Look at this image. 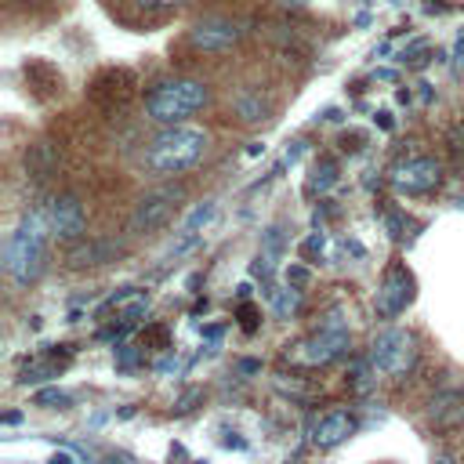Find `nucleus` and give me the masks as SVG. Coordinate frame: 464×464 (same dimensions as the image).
<instances>
[{
    "label": "nucleus",
    "mask_w": 464,
    "mask_h": 464,
    "mask_svg": "<svg viewBox=\"0 0 464 464\" xmlns=\"http://www.w3.org/2000/svg\"><path fill=\"white\" fill-rule=\"evenodd\" d=\"M428 420L446 431V428H457L464 420V392H439L431 402H428Z\"/></svg>",
    "instance_id": "12"
},
{
    "label": "nucleus",
    "mask_w": 464,
    "mask_h": 464,
    "mask_svg": "<svg viewBox=\"0 0 464 464\" xmlns=\"http://www.w3.org/2000/svg\"><path fill=\"white\" fill-rule=\"evenodd\" d=\"M355 428H359V420H355L352 413H344V410H334V413H326V417L315 424V431H312V442H315L319 450H334V446H341L348 435H355Z\"/></svg>",
    "instance_id": "11"
},
{
    "label": "nucleus",
    "mask_w": 464,
    "mask_h": 464,
    "mask_svg": "<svg viewBox=\"0 0 464 464\" xmlns=\"http://www.w3.org/2000/svg\"><path fill=\"white\" fill-rule=\"evenodd\" d=\"M33 402H36V406H47V410H65V406H69L72 399H69V395H65L62 388H40Z\"/></svg>",
    "instance_id": "20"
},
{
    "label": "nucleus",
    "mask_w": 464,
    "mask_h": 464,
    "mask_svg": "<svg viewBox=\"0 0 464 464\" xmlns=\"http://www.w3.org/2000/svg\"><path fill=\"white\" fill-rule=\"evenodd\" d=\"M301 152H304V141H294V149H286V163H294Z\"/></svg>",
    "instance_id": "27"
},
{
    "label": "nucleus",
    "mask_w": 464,
    "mask_h": 464,
    "mask_svg": "<svg viewBox=\"0 0 464 464\" xmlns=\"http://www.w3.org/2000/svg\"><path fill=\"white\" fill-rule=\"evenodd\" d=\"M272 308H276V315L290 319V315L301 308V290H297V286H286V290H272Z\"/></svg>",
    "instance_id": "18"
},
{
    "label": "nucleus",
    "mask_w": 464,
    "mask_h": 464,
    "mask_svg": "<svg viewBox=\"0 0 464 464\" xmlns=\"http://www.w3.org/2000/svg\"><path fill=\"white\" fill-rule=\"evenodd\" d=\"M214 214H218V203H214V199L196 203V207H192V214L185 218V225H181V232H178V236H199V228H207V225L214 221Z\"/></svg>",
    "instance_id": "16"
},
{
    "label": "nucleus",
    "mask_w": 464,
    "mask_h": 464,
    "mask_svg": "<svg viewBox=\"0 0 464 464\" xmlns=\"http://www.w3.org/2000/svg\"><path fill=\"white\" fill-rule=\"evenodd\" d=\"M323 246H326V239H323L319 232H312V236L301 243V254H304V257H315V254H323Z\"/></svg>",
    "instance_id": "22"
},
{
    "label": "nucleus",
    "mask_w": 464,
    "mask_h": 464,
    "mask_svg": "<svg viewBox=\"0 0 464 464\" xmlns=\"http://www.w3.org/2000/svg\"><path fill=\"white\" fill-rule=\"evenodd\" d=\"M181 196H185L181 185H163V188L145 192L130 214V232H156L160 225H167L174 210L181 207Z\"/></svg>",
    "instance_id": "6"
},
{
    "label": "nucleus",
    "mask_w": 464,
    "mask_h": 464,
    "mask_svg": "<svg viewBox=\"0 0 464 464\" xmlns=\"http://www.w3.org/2000/svg\"><path fill=\"white\" fill-rule=\"evenodd\" d=\"M141 7H181V4H192V0H138Z\"/></svg>",
    "instance_id": "26"
},
{
    "label": "nucleus",
    "mask_w": 464,
    "mask_h": 464,
    "mask_svg": "<svg viewBox=\"0 0 464 464\" xmlns=\"http://www.w3.org/2000/svg\"><path fill=\"white\" fill-rule=\"evenodd\" d=\"M51 218L47 210H29L18 228L7 236L4 243V268L14 283H33L40 272H44V261H47V239H51Z\"/></svg>",
    "instance_id": "1"
},
{
    "label": "nucleus",
    "mask_w": 464,
    "mask_h": 464,
    "mask_svg": "<svg viewBox=\"0 0 464 464\" xmlns=\"http://www.w3.org/2000/svg\"><path fill=\"white\" fill-rule=\"evenodd\" d=\"M283 246H286V236H283V228H279V225L265 228V236H261V254H257V261H254V276H257L261 283H268V279H272V272H276V261L283 257Z\"/></svg>",
    "instance_id": "13"
},
{
    "label": "nucleus",
    "mask_w": 464,
    "mask_h": 464,
    "mask_svg": "<svg viewBox=\"0 0 464 464\" xmlns=\"http://www.w3.org/2000/svg\"><path fill=\"white\" fill-rule=\"evenodd\" d=\"M51 464H72V457H69V453H54Z\"/></svg>",
    "instance_id": "31"
},
{
    "label": "nucleus",
    "mask_w": 464,
    "mask_h": 464,
    "mask_svg": "<svg viewBox=\"0 0 464 464\" xmlns=\"http://www.w3.org/2000/svg\"><path fill=\"white\" fill-rule=\"evenodd\" d=\"M377 123H381L384 130H392V112H377Z\"/></svg>",
    "instance_id": "28"
},
{
    "label": "nucleus",
    "mask_w": 464,
    "mask_h": 464,
    "mask_svg": "<svg viewBox=\"0 0 464 464\" xmlns=\"http://www.w3.org/2000/svg\"><path fill=\"white\" fill-rule=\"evenodd\" d=\"M116 254H120L116 243H83V246H76V250L69 254V265H72V268H87V265H102V261H109V257H116Z\"/></svg>",
    "instance_id": "15"
},
{
    "label": "nucleus",
    "mask_w": 464,
    "mask_h": 464,
    "mask_svg": "<svg viewBox=\"0 0 464 464\" xmlns=\"http://www.w3.org/2000/svg\"><path fill=\"white\" fill-rule=\"evenodd\" d=\"M47 218H51V232H54L58 239H80L83 228H87V214H83V203H80L76 196H58V199H51Z\"/></svg>",
    "instance_id": "10"
},
{
    "label": "nucleus",
    "mask_w": 464,
    "mask_h": 464,
    "mask_svg": "<svg viewBox=\"0 0 464 464\" xmlns=\"http://www.w3.org/2000/svg\"><path fill=\"white\" fill-rule=\"evenodd\" d=\"M239 370H243V373H254V370H261V362H254V359H246V362H239Z\"/></svg>",
    "instance_id": "29"
},
{
    "label": "nucleus",
    "mask_w": 464,
    "mask_h": 464,
    "mask_svg": "<svg viewBox=\"0 0 464 464\" xmlns=\"http://www.w3.org/2000/svg\"><path fill=\"white\" fill-rule=\"evenodd\" d=\"M199 399H203V392H199V388H188V392L174 402V413H188V410H192V402H199Z\"/></svg>",
    "instance_id": "24"
},
{
    "label": "nucleus",
    "mask_w": 464,
    "mask_h": 464,
    "mask_svg": "<svg viewBox=\"0 0 464 464\" xmlns=\"http://www.w3.org/2000/svg\"><path fill=\"white\" fill-rule=\"evenodd\" d=\"M210 102V87L203 80H188V76H174V80H160L149 94H145V109L156 123H181L192 112H199Z\"/></svg>",
    "instance_id": "3"
},
{
    "label": "nucleus",
    "mask_w": 464,
    "mask_h": 464,
    "mask_svg": "<svg viewBox=\"0 0 464 464\" xmlns=\"http://www.w3.org/2000/svg\"><path fill=\"white\" fill-rule=\"evenodd\" d=\"M207 152V134L199 127H181V123H170L167 130H160L149 149H145V167L160 178H170V174H181L188 167H196Z\"/></svg>",
    "instance_id": "2"
},
{
    "label": "nucleus",
    "mask_w": 464,
    "mask_h": 464,
    "mask_svg": "<svg viewBox=\"0 0 464 464\" xmlns=\"http://www.w3.org/2000/svg\"><path fill=\"white\" fill-rule=\"evenodd\" d=\"M239 36H243L239 22L214 14V18H203V22H196V25H192L188 44H192L196 51H228V47L239 40Z\"/></svg>",
    "instance_id": "8"
},
{
    "label": "nucleus",
    "mask_w": 464,
    "mask_h": 464,
    "mask_svg": "<svg viewBox=\"0 0 464 464\" xmlns=\"http://www.w3.org/2000/svg\"><path fill=\"white\" fill-rule=\"evenodd\" d=\"M388 181H392V188L402 192V196H424V192L439 188L442 167H439L435 156H406V160H399V163L388 170Z\"/></svg>",
    "instance_id": "5"
},
{
    "label": "nucleus",
    "mask_w": 464,
    "mask_h": 464,
    "mask_svg": "<svg viewBox=\"0 0 464 464\" xmlns=\"http://www.w3.org/2000/svg\"><path fill=\"white\" fill-rule=\"evenodd\" d=\"M138 362H141V352H138L134 344H120V348H116V366H120V370H134Z\"/></svg>",
    "instance_id": "21"
},
{
    "label": "nucleus",
    "mask_w": 464,
    "mask_h": 464,
    "mask_svg": "<svg viewBox=\"0 0 464 464\" xmlns=\"http://www.w3.org/2000/svg\"><path fill=\"white\" fill-rule=\"evenodd\" d=\"M435 464H453V460H446V457H442V460H435Z\"/></svg>",
    "instance_id": "32"
},
{
    "label": "nucleus",
    "mask_w": 464,
    "mask_h": 464,
    "mask_svg": "<svg viewBox=\"0 0 464 464\" xmlns=\"http://www.w3.org/2000/svg\"><path fill=\"white\" fill-rule=\"evenodd\" d=\"M239 319H243V330H246V334H254V330H257V312H254L250 304H243V308H239Z\"/></svg>",
    "instance_id": "25"
},
{
    "label": "nucleus",
    "mask_w": 464,
    "mask_h": 464,
    "mask_svg": "<svg viewBox=\"0 0 464 464\" xmlns=\"http://www.w3.org/2000/svg\"><path fill=\"white\" fill-rule=\"evenodd\" d=\"M334 181H337V163H334L330 156H323V160L312 167V178H308V192H326Z\"/></svg>",
    "instance_id": "17"
},
{
    "label": "nucleus",
    "mask_w": 464,
    "mask_h": 464,
    "mask_svg": "<svg viewBox=\"0 0 464 464\" xmlns=\"http://www.w3.org/2000/svg\"><path fill=\"white\" fill-rule=\"evenodd\" d=\"M18 420H22V413H18V410H7V413H4V424H18Z\"/></svg>",
    "instance_id": "30"
},
{
    "label": "nucleus",
    "mask_w": 464,
    "mask_h": 464,
    "mask_svg": "<svg viewBox=\"0 0 464 464\" xmlns=\"http://www.w3.org/2000/svg\"><path fill=\"white\" fill-rule=\"evenodd\" d=\"M109 304L116 308L120 326H134V323H141L145 312H149V294H141V290H123V294L109 297Z\"/></svg>",
    "instance_id": "14"
},
{
    "label": "nucleus",
    "mask_w": 464,
    "mask_h": 464,
    "mask_svg": "<svg viewBox=\"0 0 464 464\" xmlns=\"http://www.w3.org/2000/svg\"><path fill=\"white\" fill-rule=\"evenodd\" d=\"M294 4H304V0H294Z\"/></svg>",
    "instance_id": "33"
},
{
    "label": "nucleus",
    "mask_w": 464,
    "mask_h": 464,
    "mask_svg": "<svg viewBox=\"0 0 464 464\" xmlns=\"http://www.w3.org/2000/svg\"><path fill=\"white\" fill-rule=\"evenodd\" d=\"M54 373H58V366H54L51 359H33L29 366H22L18 384H40V381H47V377H54Z\"/></svg>",
    "instance_id": "19"
},
{
    "label": "nucleus",
    "mask_w": 464,
    "mask_h": 464,
    "mask_svg": "<svg viewBox=\"0 0 464 464\" xmlns=\"http://www.w3.org/2000/svg\"><path fill=\"white\" fill-rule=\"evenodd\" d=\"M413 301V276L402 268V265H395L388 276H384V283H381V290H377V315H384V319H392V315H399V312H406V304Z\"/></svg>",
    "instance_id": "9"
},
{
    "label": "nucleus",
    "mask_w": 464,
    "mask_h": 464,
    "mask_svg": "<svg viewBox=\"0 0 464 464\" xmlns=\"http://www.w3.org/2000/svg\"><path fill=\"white\" fill-rule=\"evenodd\" d=\"M348 352V330H334V326H319L312 337L297 341L290 359L301 366H326L334 359H341Z\"/></svg>",
    "instance_id": "7"
},
{
    "label": "nucleus",
    "mask_w": 464,
    "mask_h": 464,
    "mask_svg": "<svg viewBox=\"0 0 464 464\" xmlns=\"http://www.w3.org/2000/svg\"><path fill=\"white\" fill-rule=\"evenodd\" d=\"M308 279H312V272H308L304 265H290V268H286V283H290V286H304Z\"/></svg>",
    "instance_id": "23"
},
{
    "label": "nucleus",
    "mask_w": 464,
    "mask_h": 464,
    "mask_svg": "<svg viewBox=\"0 0 464 464\" xmlns=\"http://www.w3.org/2000/svg\"><path fill=\"white\" fill-rule=\"evenodd\" d=\"M370 366L384 377H406L417 366V337L402 326H388L370 344Z\"/></svg>",
    "instance_id": "4"
}]
</instances>
